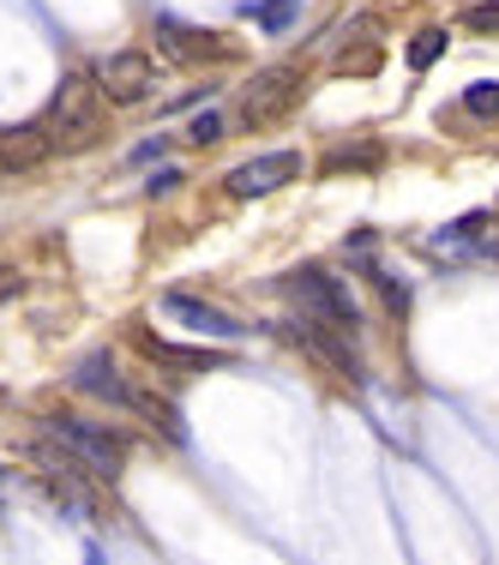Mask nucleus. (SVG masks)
Masks as SVG:
<instances>
[{
  "mask_svg": "<svg viewBox=\"0 0 499 565\" xmlns=\"http://www.w3.org/2000/svg\"><path fill=\"white\" fill-rule=\"evenodd\" d=\"M49 439H55L73 463H85L91 476H103V481H115L120 469H127V439L109 434V427H97V422H78V415H49Z\"/></svg>",
  "mask_w": 499,
  "mask_h": 565,
  "instance_id": "2",
  "label": "nucleus"
},
{
  "mask_svg": "<svg viewBox=\"0 0 499 565\" xmlns=\"http://www.w3.org/2000/svg\"><path fill=\"white\" fill-rule=\"evenodd\" d=\"M283 295H289L301 313H314V319H326V326H355V295L337 282L326 265H301V271H289L283 277Z\"/></svg>",
  "mask_w": 499,
  "mask_h": 565,
  "instance_id": "5",
  "label": "nucleus"
},
{
  "mask_svg": "<svg viewBox=\"0 0 499 565\" xmlns=\"http://www.w3.org/2000/svg\"><path fill=\"white\" fill-rule=\"evenodd\" d=\"M157 85V66L145 61V49H120V55L97 61V90L109 103H145Z\"/></svg>",
  "mask_w": 499,
  "mask_h": 565,
  "instance_id": "7",
  "label": "nucleus"
},
{
  "mask_svg": "<svg viewBox=\"0 0 499 565\" xmlns=\"http://www.w3.org/2000/svg\"><path fill=\"white\" fill-rule=\"evenodd\" d=\"M439 55H445V31H415L410 36V66H415V73H427Z\"/></svg>",
  "mask_w": 499,
  "mask_h": 565,
  "instance_id": "15",
  "label": "nucleus"
},
{
  "mask_svg": "<svg viewBox=\"0 0 499 565\" xmlns=\"http://www.w3.org/2000/svg\"><path fill=\"white\" fill-rule=\"evenodd\" d=\"M217 132H223V115H199L193 127H187V139H193V145H211Z\"/></svg>",
  "mask_w": 499,
  "mask_h": 565,
  "instance_id": "18",
  "label": "nucleus"
},
{
  "mask_svg": "<svg viewBox=\"0 0 499 565\" xmlns=\"http://www.w3.org/2000/svg\"><path fill=\"white\" fill-rule=\"evenodd\" d=\"M163 313L174 319V326H187V331H199V338H241V319L235 313H223V307H211V301H199V295H163Z\"/></svg>",
  "mask_w": 499,
  "mask_h": 565,
  "instance_id": "9",
  "label": "nucleus"
},
{
  "mask_svg": "<svg viewBox=\"0 0 499 565\" xmlns=\"http://www.w3.org/2000/svg\"><path fill=\"white\" fill-rule=\"evenodd\" d=\"M373 66H380V49H355V55H343V73H355V78H368Z\"/></svg>",
  "mask_w": 499,
  "mask_h": 565,
  "instance_id": "19",
  "label": "nucleus"
},
{
  "mask_svg": "<svg viewBox=\"0 0 499 565\" xmlns=\"http://www.w3.org/2000/svg\"><path fill=\"white\" fill-rule=\"evenodd\" d=\"M355 169H385V145H373V139L337 145L326 163H319V174H355Z\"/></svg>",
  "mask_w": 499,
  "mask_h": 565,
  "instance_id": "13",
  "label": "nucleus"
},
{
  "mask_svg": "<svg viewBox=\"0 0 499 565\" xmlns=\"http://www.w3.org/2000/svg\"><path fill=\"white\" fill-rule=\"evenodd\" d=\"M49 139H55V157H78L91 145L109 139V115H103V97L91 78H61L55 103H49Z\"/></svg>",
  "mask_w": 499,
  "mask_h": 565,
  "instance_id": "1",
  "label": "nucleus"
},
{
  "mask_svg": "<svg viewBox=\"0 0 499 565\" xmlns=\"http://www.w3.org/2000/svg\"><path fill=\"white\" fill-rule=\"evenodd\" d=\"M434 253H439V259H452V265H464V259H499V217H493V211H476V217L439 228Z\"/></svg>",
  "mask_w": 499,
  "mask_h": 565,
  "instance_id": "8",
  "label": "nucleus"
},
{
  "mask_svg": "<svg viewBox=\"0 0 499 565\" xmlns=\"http://www.w3.org/2000/svg\"><path fill=\"white\" fill-rule=\"evenodd\" d=\"M253 12H259V24H265L272 36H283V31L295 24V0H265V7H253Z\"/></svg>",
  "mask_w": 499,
  "mask_h": 565,
  "instance_id": "16",
  "label": "nucleus"
},
{
  "mask_svg": "<svg viewBox=\"0 0 499 565\" xmlns=\"http://www.w3.org/2000/svg\"><path fill=\"white\" fill-rule=\"evenodd\" d=\"M49 157H55V139H49L43 120L0 132V169H7V174H31L36 163H49Z\"/></svg>",
  "mask_w": 499,
  "mask_h": 565,
  "instance_id": "10",
  "label": "nucleus"
},
{
  "mask_svg": "<svg viewBox=\"0 0 499 565\" xmlns=\"http://www.w3.org/2000/svg\"><path fill=\"white\" fill-rule=\"evenodd\" d=\"M301 97V73L295 66H265V73L247 78V90H241V109H235V127L241 132H259L272 127V120L289 115V103Z\"/></svg>",
  "mask_w": 499,
  "mask_h": 565,
  "instance_id": "4",
  "label": "nucleus"
},
{
  "mask_svg": "<svg viewBox=\"0 0 499 565\" xmlns=\"http://www.w3.org/2000/svg\"><path fill=\"white\" fill-rule=\"evenodd\" d=\"M157 55L169 66H223V61H241V43L223 31H199V24H181V19H157Z\"/></svg>",
  "mask_w": 499,
  "mask_h": 565,
  "instance_id": "3",
  "label": "nucleus"
},
{
  "mask_svg": "<svg viewBox=\"0 0 499 565\" xmlns=\"http://www.w3.org/2000/svg\"><path fill=\"white\" fill-rule=\"evenodd\" d=\"M464 31L499 36V0H481V7H469V12H464Z\"/></svg>",
  "mask_w": 499,
  "mask_h": 565,
  "instance_id": "17",
  "label": "nucleus"
},
{
  "mask_svg": "<svg viewBox=\"0 0 499 565\" xmlns=\"http://www.w3.org/2000/svg\"><path fill=\"white\" fill-rule=\"evenodd\" d=\"M464 109L476 120H499V78H476V85L464 90Z\"/></svg>",
  "mask_w": 499,
  "mask_h": 565,
  "instance_id": "14",
  "label": "nucleus"
},
{
  "mask_svg": "<svg viewBox=\"0 0 499 565\" xmlns=\"http://www.w3.org/2000/svg\"><path fill=\"white\" fill-rule=\"evenodd\" d=\"M73 385H78V392H97V397L120 403V409H127V397H132V385L120 380V367H115V355H109V349H97V355H85V361H78Z\"/></svg>",
  "mask_w": 499,
  "mask_h": 565,
  "instance_id": "11",
  "label": "nucleus"
},
{
  "mask_svg": "<svg viewBox=\"0 0 499 565\" xmlns=\"http://www.w3.org/2000/svg\"><path fill=\"white\" fill-rule=\"evenodd\" d=\"M139 349H145V361H157V367H169V373H211L229 361L217 349H181V343H163V338H139Z\"/></svg>",
  "mask_w": 499,
  "mask_h": 565,
  "instance_id": "12",
  "label": "nucleus"
},
{
  "mask_svg": "<svg viewBox=\"0 0 499 565\" xmlns=\"http://www.w3.org/2000/svg\"><path fill=\"white\" fill-rule=\"evenodd\" d=\"M301 151H265V157H247L241 169L223 174V193L229 199H265V193H283L289 181H301Z\"/></svg>",
  "mask_w": 499,
  "mask_h": 565,
  "instance_id": "6",
  "label": "nucleus"
}]
</instances>
